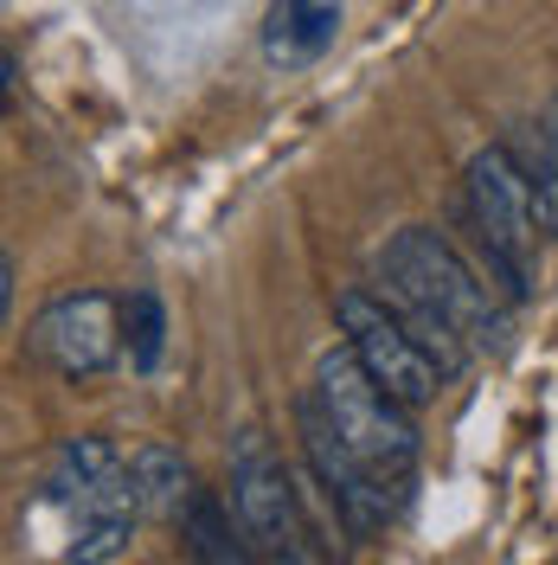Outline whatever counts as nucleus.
<instances>
[{
	"instance_id": "nucleus-1",
	"label": "nucleus",
	"mask_w": 558,
	"mask_h": 565,
	"mask_svg": "<svg viewBox=\"0 0 558 565\" xmlns=\"http://www.w3.org/2000/svg\"><path fill=\"white\" fill-rule=\"evenodd\" d=\"M379 277H385V296L411 316V328L437 348V360L450 373L469 360V348H507V316H501L494 289L455 257L443 232L405 225L385 245Z\"/></svg>"
},
{
	"instance_id": "nucleus-14",
	"label": "nucleus",
	"mask_w": 558,
	"mask_h": 565,
	"mask_svg": "<svg viewBox=\"0 0 558 565\" xmlns=\"http://www.w3.org/2000/svg\"><path fill=\"white\" fill-rule=\"evenodd\" d=\"M122 328H129V366L136 373H154L161 366V348H168V309L154 289H136L122 302Z\"/></svg>"
},
{
	"instance_id": "nucleus-9",
	"label": "nucleus",
	"mask_w": 558,
	"mask_h": 565,
	"mask_svg": "<svg viewBox=\"0 0 558 565\" xmlns=\"http://www.w3.org/2000/svg\"><path fill=\"white\" fill-rule=\"evenodd\" d=\"M341 33V0H270L264 13V58L282 71L314 65Z\"/></svg>"
},
{
	"instance_id": "nucleus-15",
	"label": "nucleus",
	"mask_w": 558,
	"mask_h": 565,
	"mask_svg": "<svg viewBox=\"0 0 558 565\" xmlns=\"http://www.w3.org/2000/svg\"><path fill=\"white\" fill-rule=\"evenodd\" d=\"M0 309L13 316V257H0Z\"/></svg>"
},
{
	"instance_id": "nucleus-2",
	"label": "nucleus",
	"mask_w": 558,
	"mask_h": 565,
	"mask_svg": "<svg viewBox=\"0 0 558 565\" xmlns=\"http://www.w3.org/2000/svg\"><path fill=\"white\" fill-rule=\"evenodd\" d=\"M314 398H321V412L328 424L347 437V450L373 476H379L385 489H411V476H418V430H411V405H398L391 392L360 366V353L353 348H328L321 353V366H314Z\"/></svg>"
},
{
	"instance_id": "nucleus-5",
	"label": "nucleus",
	"mask_w": 558,
	"mask_h": 565,
	"mask_svg": "<svg viewBox=\"0 0 558 565\" xmlns=\"http://www.w3.org/2000/svg\"><path fill=\"white\" fill-rule=\"evenodd\" d=\"M232 508L245 521L250 553L264 559H314L309 546V521L296 508V489H289V469L270 450L264 430H245L238 437V457H232Z\"/></svg>"
},
{
	"instance_id": "nucleus-3",
	"label": "nucleus",
	"mask_w": 558,
	"mask_h": 565,
	"mask_svg": "<svg viewBox=\"0 0 558 565\" xmlns=\"http://www.w3.org/2000/svg\"><path fill=\"white\" fill-rule=\"evenodd\" d=\"M462 200H469V232L482 245V264L521 302L533 289V245L546 232L533 218V186H526V168L514 161V148H482L462 174Z\"/></svg>"
},
{
	"instance_id": "nucleus-7",
	"label": "nucleus",
	"mask_w": 558,
	"mask_h": 565,
	"mask_svg": "<svg viewBox=\"0 0 558 565\" xmlns=\"http://www.w3.org/2000/svg\"><path fill=\"white\" fill-rule=\"evenodd\" d=\"M122 302H109L104 289H84V296H58L45 302L33 321V348L39 360L58 373V380H97L116 348H122Z\"/></svg>"
},
{
	"instance_id": "nucleus-10",
	"label": "nucleus",
	"mask_w": 558,
	"mask_h": 565,
	"mask_svg": "<svg viewBox=\"0 0 558 565\" xmlns=\"http://www.w3.org/2000/svg\"><path fill=\"white\" fill-rule=\"evenodd\" d=\"M129 476H136L141 514H161V521H180V514H186V501H193V469H186L180 450L141 444L136 457H129Z\"/></svg>"
},
{
	"instance_id": "nucleus-13",
	"label": "nucleus",
	"mask_w": 558,
	"mask_h": 565,
	"mask_svg": "<svg viewBox=\"0 0 558 565\" xmlns=\"http://www.w3.org/2000/svg\"><path fill=\"white\" fill-rule=\"evenodd\" d=\"M129 540H136V508H104V514H77V527H71V546L65 559H122L129 553Z\"/></svg>"
},
{
	"instance_id": "nucleus-8",
	"label": "nucleus",
	"mask_w": 558,
	"mask_h": 565,
	"mask_svg": "<svg viewBox=\"0 0 558 565\" xmlns=\"http://www.w3.org/2000/svg\"><path fill=\"white\" fill-rule=\"evenodd\" d=\"M45 494L71 514H104V508H136L141 514L129 457L109 437H65L52 469H45Z\"/></svg>"
},
{
	"instance_id": "nucleus-4",
	"label": "nucleus",
	"mask_w": 558,
	"mask_h": 565,
	"mask_svg": "<svg viewBox=\"0 0 558 565\" xmlns=\"http://www.w3.org/2000/svg\"><path fill=\"white\" fill-rule=\"evenodd\" d=\"M334 316H341V334H347V348L360 353V366L379 380L398 405H430L443 380H450V366L437 360V348L423 341L411 316L391 302V296H373V289H341L334 296Z\"/></svg>"
},
{
	"instance_id": "nucleus-11",
	"label": "nucleus",
	"mask_w": 558,
	"mask_h": 565,
	"mask_svg": "<svg viewBox=\"0 0 558 565\" xmlns=\"http://www.w3.org/2000/svg\"><path fill=\"white\" fill-rule=\"evenodd\" d=\"M186 540H193V553L212 565L225 559H245L250 540H245V521H238V508H232V494H212V489H193V501H186Z\"/></svg>"
},
{
	"instance_id": "nucleus-6",
	"label": "nucleus",
	"mask_w": 558,
	"mask_h": 565,
	"mask_svg": "<svg viewBox=\"0 0 558 565\" xmlns=\"http://www.w3.org/2000/svg\"><path fill=\"white\" fill-rule=\"evenodd\" d=\"M296 430H302V457H309L314 482L328 489V501H334V514L347 521V533H379L385 521L398 514V501H405V494L385 489L379 476L353 457L347 437L328 424V412H321V398H314V392L296 398Z\"/></svg>"
},
{
	"instance_id": "nucleus-12",
	"label": "nucleus",
	"mask_w": 558,
	"mask_h": 565,
	"mask_svg": "<svg viewBox=\"0 0 558 565\" xmlns=\"http://www.w3.org/2000/svg\"><path fill=\"white\" fill-rule=\"evenodd\" d=\"M533 148H526V186H533V218L539 232L558 238V104L533 122Z\"/></svg>"
}]
</instances>
